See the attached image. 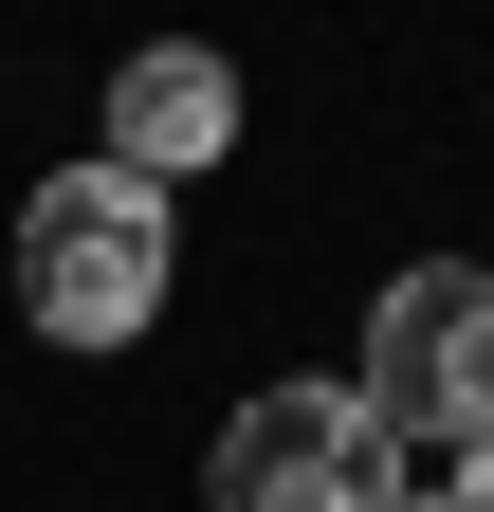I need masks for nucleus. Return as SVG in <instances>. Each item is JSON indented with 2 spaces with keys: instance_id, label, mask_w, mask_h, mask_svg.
I'll return each mask as SVG.
<instances>
[{
  "instance_id": "39448f33",
  "label": "nucleus",
  "mask_w": 494,
  "mask_h": 512,
  "mask_svg": "<svg viewBox=\"0 0 494 512\" xmlns=\"http://www.w3.org/2000/svg\"><path fill=\"white\" fill-rule=\"evenodd\" d=\"M403 512H494V476H403Z\"/></svg>"
},
{
  "instance_id": "7ed1b4c3",
  "label": "nucleus",
  "mask_w": 494,
  "mask_h": 512,
  "mask_svg": "<svg viewBox=\"0 0 494 512\" xmlns=\"http://www.w3.org/2000/svg\"><path fill=\"white\" fill-rule=\"evenodd\" d=\"M202 512H403V439L348 384H257L202 458Z\"/></svg>"
},
{
  "instance_id": "20e7f679",
  "label": "nucleus",
  "mask_w": 494,
  "mask_h": 512,
  "mask_svg": "<svg viewBox=\"0 0 494 512\" xmlns=\"http://www.w3.org/2000/svg\"><path fill=\"white\" fill-rule=\"evenodd\" d=\"M220 147H238V74L183 55V37H147L129 74H110V147H92V165H129L147 202H165V183H202Z\"/></svg>"
},
{
  "instance_id": "f257e3e1",
  "label": "nucleus",
  "mask_w": 494,
  "mask_h": 512,
  "mask_svg": "<svg viewBox=\"0 0 494 512\" xmlns=\"http://www.w3.org/2000/svg\"><path fill=\"white\" fill-rule=\"evenodd\" d=\"M165 275H183V238H165V202H147L129 165H55L37 202H19V311H37L55 348H147Z\"/></svg>"
},
{
  "instance_id": "f03ea898",
  "label": "nucleus",
  "mask_w": 494,
  "mask_h": 512,
  "mask_svg": "<svg viewBox=\"0 0 494 512\" xmlns=\"http://www.w3.org/2000/svg\"><path fill=\"white\" fill-rule=\"evenodd\" d=\"M385 439H440L458 476H494V275L476 256H421V275L366 311V384H348Z\"/></svg>"
}]
</instances>
